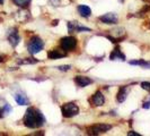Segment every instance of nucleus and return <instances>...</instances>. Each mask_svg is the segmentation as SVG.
Returning a JSON list of instances; mask_svg holds the SVG:
<instances>
[{
    "label": "nucleus",
    "mask_w": 150,
    "mask_h": 136,
    "mask_svg": "<svg viewBox=\"0 0 150 136\" xmlns=\"http://www.w3.org/2000/svg\"><path fill=\"white\" fill-rule=\"evenodd\" d=\"M11 111V107L5 99L0 98V118L6 117Z\"/></svg>",
    "instance_id": "nucleus-11"
},
{
    "label": "nucleus",
    "mask_w": 150,
    "mask_h": 136,
    "mask_svg": "<svg viewBox=\"0 0 150 136\" xmlns=\"http://www.w3.org/2000/svg\"><path fill=\"white\" fill-rule=\"evenodd\" d=\"M4 1H5V0H0V5H2V4H4Z\"/></svg>",
    "instance_id": "nucleus-26"
},
{
    "label": "nucleus",
    "mask_w": 150,
    "mask_h": 136,
    "mask_svg": "<svg viewBox=\"0 0 150 136\" xmlns=\"http://www.w3.org/2000/svg\"><path fill=\"white\" fill-rule=\"evenodd\" d=\"M23 122L28 128H40L45 124V117L41 110L38 108L30 107L27 108L26 112L24 115Z\"/></svg>",
    "instance_id": "nucleus-1"
},
{
    "label": "nucleus",
    "mask_w": 150,
    "mask_h": 136,
    "mask_svg": "<svg viewBox=\"0 0 150 136\" xmlns=\"http://www.w3.org/2000/svg\"><path fill=\"white\" fill-rule=\"evenodd\" d=\"M110 59L111 60H121L124 61L125 60V54L121 51L120 47H115L114 50H113L111 54H110Z\"/></svg>",
    "instance_id": "nucleus-12"
},
{
    "label": "nucleus",
    "mask_w": 150,
    "mask_h": 136,
    "mask_svg": "<svg viewBox=\"0 0 150 136\" xmlns=\"http://www.w3.org/2000/svg\"><path fill=\"white\" fill-rule=\"evenodd\" d=\"M141 87L146 91H150V83L149 82H142L141 83Z\"/></svg>",
    "instance_id": "nucleus-22"
},
{
    "label": "nucleus",
    "mask_w": 150,
    "mask_h": 136,
    "mask_svg": "<svg viewBox=\"0 0 150 136\" xmlns=\"http://www.w3.org/2000/svg\"><path fill=\"white\" fill-rule=\"evenodd\" d=\"M117 15L115 13H107V14H104L99 17V21L102 23H105V24H116L117 23Z\"/></svg>",
    "instance_id": "nucleus-9"
},
{
    "label": "nucleus",
    "mask_w": 150,
    "mask_h": 136,
    "mask_svg": "<svg viewBox=\"0 0 150 136\" xmlns=\"http://www.w3.org/2000/svg\"><path fill=\"white\" fill-rule=\"evenodd\" d=\"M142 108H143V109H149V108H150V94L147 97V98L144 99V100H143Z\"/></svg>",
    "instance_id": "nucleus-21"
},
{
    "label": "nucleus",
    "mask_w": 150,
    "mask_h": 136,
    "mask_svg": "<svg viewBox=\"0 0 150 136\" xmlns=\"http://www.w3.org/2000/svg\"><path fill=\"white\" fill-rule=\"evenodd\" d=\"M128 92H129V87L128 86H121L119 89V92H117V95H116V99L117 101L122 103L125 101V99L128 97Z\"/></svg>",
    "instance_id": "nucleus-15"
},
{
    "label": "nucleus",
    "mask_w": 150,
    "mask_h": 136,
    "mask_svg": "<svg viewBox=\"0 0 150 136\" xmlns=\"http://www.w3.org/2000/svg\"><path fill=\"white\" fill-rule=\"evenodd\" d=\"M8 41H9V43L11 44V47H17L18 43H19V41H21V37H19V34H18V31L17 29L15 27H13V29H10L9 32H8Z\"/></svg>",
    "instance_id": "nucleus-7"
},
{
    "label": "nucleus",
    "mask_w": 150,
    "mask_h": 136,
    "mask_svg": "<svg viewBox=\"0 0 150 136\" xmlns=\"http://www.w3.org/2000/svg\"><path fill=\"white\" fill-rule=\"evenodd\" d=\"M90 102L94 107H102L105 103V98L103 95V93L100 91H96L91 98H90Z\"/></svg>",
    "instance_id": "nucleus-8"
},
{
    "label": "nucleus",
    "mask_w": 150,
    "mask_h": 136,
    "mask_svg": "<svg viewBox=\"0 0 150 136\" xmlns=\"http://www.w3.org/2000/svg\"><path fill=\"white\" fill-rule=\"evenodd\" d=\"M36 62H38V60L35 58H24L22 60H18L19 65H27V64L32 65V64H36Z\"/></svg>",
    "instance_id": "nucleus-20"
},
{
    "label": "nucleus",
    "mask_w": 150,
    "mask_h": 136,
    "mask_svg": "<svg viewBox=\"0 0 150 136\" xmlns=\"http://www.w3.org/2000/svg\"><path fill=\"white\" fill-rule=\"evenodd\" d=\"M129 136H140V134H138V133H135V132H133V130H130L128 133Z\"/></svg>",
    "instance_id": "nucleus-24"
},
{
    "label": "nucleus",
    "mask_w": 150,
    "mask_h": 136,
    "mask_svg": "<svg viewBox=\"0 0 150 136\" xmlns=\"http://www.w3.org/2000/svg\"><path fill=\"white\" fill-rule=\"evenodd\" d=\"M44 48V41L40 37H33L27 43V50L30 54H36Z\"/></svg>",
    "instance_id": "nucleus-2"
},
{
    "label": "nucleus",
    "mask_w": 150,
    "mask_h": 136,
    "mask_svg": "<svg viewBox=\"0 0 150 136\" xmlns=\"http://www.w3.org/2000/svg\"><path fill=\"white\" fill-rule=\"evenodd\" d=\"M67 57V51L62 50V49H54V50H51L47 52V58L49 59H61V58H64Z\"/></svg>",
    "instance_id": "nucleus-10"
},
{
    "label": "nucleus",
    "mask_w": 150,
    "mask_h": 136,
    "mask_svg": "<svg viewBox=\"0 0 150 136\" xmlns=\"http://www.w3.org/2000/svg\"><path fill=\"white\" fill-rule=\"evenodd\" d=\"M70 68H71V66H69V65H64V66H59L58 69H59V70H63V72H67V70H69Z\"/></svg>",
    "instance_id": "nucleus-23"
},
{
    "label": "nucleus",
    "mask_w": 150,
    "mask_h": 136,
    "mask_svg": "<svg viewBox=\"0 0 150 136\" xmlns=\"http://www.w3.org/2000/svg\"><path fill=\"white\" fill-rule=\"evenodd\" d=\"M16 18L21 23H25L27 19L30 18V11H28L27 9H22V10H19V11L16 14Z\"/></svg>",
    "instance_id": "nucleus-16"
},
{
    "label": "nucleus",
    "mask_w": 150,
    "mask_h": 136,
    "mask_svg": "<svg viewBox=\"0 0 150 136\" xmlns=\"http://www.w3.org/2000/svg\"><path fill=\"white\" fill-rule=\"evenodd\" d=\"M75 83L79 87H86L90 84H93V79H90L89 77H86V76H76Z\"/></svg>",
    "instance_id": "nucleus-13"
},
{
    "label": "nucleus",
    "mask_w": 150,
    "mask_h": 136,
    "mask_svg": "<svg viewBox=\"0 0 150 136\" xmlns=\"http://www.w3.org/2000/svg\"><path fill=\"white\" fill-rule=\"evenodd\" d=\"M78 11H79L80 16L85 17V18H87L91 15V9L88 6H85V5H79L78 6Z\"/></svg>",
    "instance_id": "nucleus-17"
},
{
    "label": "nucleus",
    "mask_w": 150,
    "mask_h": 136,
    "mask_svg": "<svg viewBox=\"0 0 150 136\" xmlns=\"http://www.w3.org/2000/svg\"><path fill=\"white\" fill-rule=\"evenodd\" d=\"M60 47L64 51H74L77 48V39L75 37H64L60 40Z\"/></svg>",
    "instance_id": "nucleus-5"
},
{
    "label": "nucleus",
    "mask_w": 150,
    "mask_h": 136,
    "mask_svg": "<svg viewBox=\"0 0 150 136\" xmlns=\"http://www.w3.org/2000/svg\"><path fill=\"white\" fill-rule=\"evenodd\" d=\"M14 99H15V101L19 105V106H27V105H30V100H28V98L26 97V94L23 93V92L15 93Z\"/></svg>",
    "instance_id": "nucleus-14"
},
{
    "label": "nucleus",
    "mask_w": 150,
    "mask_h": 136,
    "mask_svg": "<svg viewBox=\"0 0 150 136\" xmlns=\"http://www.w3.org/2000/svg\"><path fill=\"white\" fill-rule=\"evenodd\" d=\"M4 61V57L2 56H0V62H2Z\"/></svg>",
    "instance_id": "nucleus-25"
},
{
    "label": "nucleus",
    "mask_w": 150,
    "mask_h": 136,
    "mask_svg": "<svg viewBox=\"0 0 150 136\" xmlns=\"http://www.w3.org/2000/svg\"><path fill=\"white\" fill-rule=\"evenodd\" d=\"M111 129H112V125H110V124H95L87 128V134L88 135H99V134H104Z\"/></svg>",
    "instance_id": "nucleus-4"
},
{
    "label": "nucleus",
    "mask_w": 150,
    "mask_h": 136,
    "mask_svg": "<svg viewBox=\"0 0 150 136\" xmlns=\"http://www.w3.org/2000/svg\"><path fill=\"white\" fill-rule=\"evenodd\" d=\"M30 1L32 0H13V2L15 4L16 6H18L21 8H26L30 4Z\"/></svg>",
    "instance_id": "nucleus-19"
},
{
    "label": "nucleus",
    "mask_w": 150,
    "mask_h": 136,
    "mask_svg": "<svg viewBox=\"0 0 150 136\" xmlns=\"http://www.w3.org/2000/svg\"><path fill=\"white\" fill-rule=\"evenodd\" d=\"M130 65H134V66H141L143 68H150V61H144L142 59L140 60H131Z\"/></svg>",
    "instance_id": "nucleus-18"
},
{
    "label": "nucleus",
    "mask_w": 150,
    "mask_h": 136,
    "mask_svg": "<svg viewBox=\"0 0 150 136\" xmlns=\"http://www.w3.org/2000/svg\"><path fill=\"white\" fill-rule=\"evenodd\" d=\"M61 112L64 118H72L79 113V107L75 102H67L61 106Z\"/></svg>",
    "instance_id": "nucleus-3"
},
{
    "label": "nucleus",
    "mask_w": 150,
    "mask_h": 136,
    "mask_svg": "<svg viewBox=\"0 0 150 136\" xmlns=\"http://www.w3.org/2000/svg\"><path fill=\"white\" fill-rule=\"evenodd\" d=\"M67 26L69 33H79V32H90L91 31L89 27L83 26L77 22H68Z\"/></svg>",
    "instance_id": "nucleus-6"
}]
</instances>
